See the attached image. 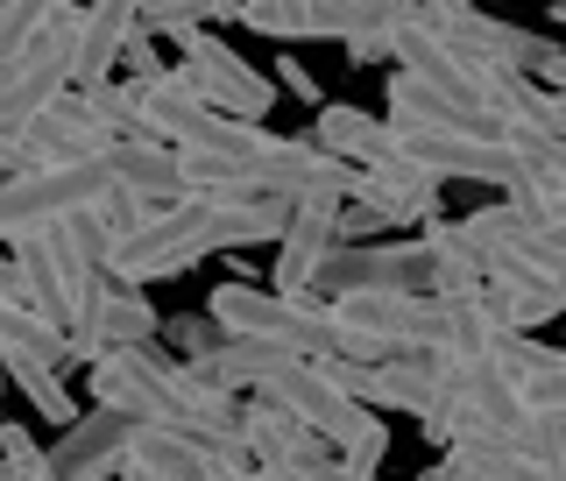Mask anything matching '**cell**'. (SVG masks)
Wrapping results in <instances>:
<instances>
[{
    "label": "cell",
    "mask_w": 566,
    "mask_h": 481,
    "mask_svg": "<svg viewBox=\"0 0 566 481\" xmlns=\"http://www.w3.org/2000/svg\"><path fill=\"white\" fill-rule=\"evenodd\" d=\"M453 234L482 262H495V255H510V248H524V234H538V220L503 199V206H482V212H468V220H453Z\"/></svg>",
    "instance_id": "obj_18"
},
{
    "label": "cell",
    "mask_w": 566,
    "mask_h": 481,
    "mask_svg": "<svg viewBox=\"0 0 566 481\" xmlns=\"http://www.w3.org/2000/svg\"><path fill=\"white\" fill-rule=\"evenodd\" d=\"M447 460H453L468 481H559L545 460H531L510 432H482V425H468V432L447 447Z\"/></svg>",
    "instance_id": "obj_12"
},
{
    "label": "cell",
    "mask_w": 566,
    "mask_h": 481,
    "mask_svg": "<svg viewBox=\"0 0 566 481\" xmlns=\"http://www.w3.org/2000/svg\"><path fill=\"white\" fill-rule=\"evenodd\" d=\"M43 22H50V0L43 8H35V0H0V71L22 64V50L43 35Z\"/></svg>",
    "instance_id": "obj_19"
},
{
    "label": "cell",
    "mask_w": 566,
    "mask_h": 481,
    "mask_svg": "<svg viewBox=\"0 0 566 481\" xmlns=\"http://www.w3.org/2000/svg\"><path fill=\"white\" fill-rule=\"evenodd\" d=\"M128 481H212V453L185 432H164V425H135L128 439Z\"/></svg>",
    "instance_id": "obj_11"
},
{
    "label": "cell",
    "mask_w": 566,
    "mask_h": 481,
    "mask_svg": "<svg viewBox=\"0 0 566 481\" xmlns=\"http://www.w3.org/2000/svg\"><path fill=\"white\" fill-rule=\"evenodd\" d=\"M382 453H389V432H382V418H368L361 432H354L347 447H340V481H376Z\"/></svg>",
    "instance_id": "obj_22"
},
{
    "label": "cell",
    "mask_w": 566,
    "mask_h": 481,
    "mask_svg": "<svg viewBox=\"0 0 566 481\" xmlns=\"http://www.w3.org/2000/svg\"><path fill=\"white\" fill-rule=\"evenodd\" d=\"M312 149H326L333 164H347V170H376L382 149H389V128L376 114H361V106H318Z\"/></svg>",
    "instance_id": "obj_13"
},
{
    "label": "cell",
    "mask_w": 566,
    "mask_h": 481,
    "mask_svg": "<svg viewBox=\"0 0 566 481\" xmlns=\"http://www.w3.org/2000/svg\"><path fill=\"white\" fill-rule=\"evenodd\" d=\"M418 22L447 50H460L468 64L503 71V79H538V64L559 50V43H545V35H531V29H510V22H495L482 8H447V0H439V8H418Z\"/></svg>",
    "instance_id": "obj_3"
},
{
    "label": "cell",
    "mask_w": 566,
    "mask_h": 481,
    "mask_svg": "<svg viewBox=\"0 0 566 481\" xmlns=\"http://www.w3.org/2000/svg\"><path fill=\"white\" fill-rule=\"evenodd\" d=\"M553 22H559V29H566V0H559V8H553Z\"/></svg>",
    "instance_id": "obj_28"
},
{
    "label": "cell",
    "mask_w": 566,
    "mask_h": 481,
    "mask_svg": "<svg viewBox=\"0 0 566 481\" xmlns=\"http://www.w3.org/2000/svg\"><path fill=\"white\" fill-rule=\"evenodd\" d=\"M270 85H283V93H291V100H305V106H326V93H318V79H312V71L291 57V50H276V79H270Z\"/></svg>",
    "instance_id": "obj_24"
},
{
    "label": "cell",
    "mask_w": 566,
    "mask_h": 481,
    "mask_svg": "<svg viewBox=\"0 0 566 481\" xmlns=\"http://www.w3.org/2000/svg\"><path fill=\"white\" fill-rule=\"evenodd\" d=\"M424 248H432V297H447V305H453V297H482L489 262L453 234V220H432V227H424Z\"/></svg>",
    "instance_id": "obj_14"
},
{
    "label": "cell",
    "mask_w": 566,
    "mask_h": 481,
    "mask_svg": "<svg viewBox=\"0 0 566 481\" xmlns=\"http://www.w3.org/2000/svg\"><path fill=\"white\" fill-rule=\"evenodd\" d=\"M128 135L114 121V106H106V93H64L50 114H35L22 135H8V149H14V164L22 170H57V164H99L114 142Z\"/></svg>",
    "instance_id": "obj_2"
},
{
    "label": "cell",
    "mask_w": 566,
    "mask_h": 481,
    "mask_svg": "<svg viewBox=\"0 0 566 481\" xmlns=\"http://www.w3.org/2000/svg\"><path fill=\"white\" fill-rule=\"evenodd\" d=\"M255 397H262V404H276V411H291L312 439H326V447H347V439L361 432L368 418H376V411H361V404H347V397H340V389H333L326 376H318L312 362H283L276 376L255 389Z\"/></svg>",
    "instance_id": "obj_5"
},
{
    "label": "cell",
    "mask_w": 566,
    "mask_h": 481,
    "mask_svg": "<svg viewBox=\"0 0 566 481\" xmlns=\"http://www.w3.org/2000/svg\"><path fill=\"white\" fill-rule=\"evenodd\" d=\"M389 128H453V135H489L474 114H460L453 100H439L432 85H418V79H389Z\"/></svg>",
    "instance_id": "obj_15"
},
{
    "label": "cell",
    "mask_w": 566,
    "mask_h": 481,
    "mask_svg": "<svg viewBox=\"0 0 566 481\" xmlns=\"http://www.w3.org/2000/svg\"><path fill=\"white\" fill-rule=\"evenodd\" d=\"M99 164H106V177H114L120 199H135V206H177V149H164V142L120 135Z\"/></svg>",
    "instance_id": "obj_10"
},
{
    "label": "cell",
    "mask_w": 566,
    "mask_h": 481,
    "mask_svg": "<svg viewBox=\"0 0 566 481\" xmlns=\"http://www.w3.org/2000/svg\"><path fill=\"white\" fill-rule=\"evenodd\" d=\"M538 85H545V93H566V50H553V57L538 64Z\"/></svg>",
    "instance_id": "obj_26"
},
{
    "label": "cell",
    "mask_w": 566,
    "mask_h": 481,
    "mask_svg": "<svg viewBox=\"0 0 566 481\" xmlns=\"http://www.w3.org/2000/svg\"><path fill=\"white\" fill-rule=\"evenodd\" d=\"M177 64L191 71V85L206 93L212 114H234V121H255L262 128V114L276 106V85L262 79V71H248L234 50L220 43L212 29H191V35H177Z\"/></svg>",
    "instance_id": "obj_4"
},
{
    "label": "cell",
    "mask_w": 566,
    "mask_h": 481,
    "mask_svg": "<svg viewBox=\"0 0 566 481\" xmlns=\"http://www.w3.org/2000/svg\"><path fill=\"white\" fill-rule=\"evenodd\" d=\"M142 35L135 8H78V43H71V93H106L114 64L128 57V43Z\"/></svg>",
    "instance_id": "obj_8"
},
{
    "label": "cell",
    "mask_w": 566,
    "mask_h": 481,
    "mask_svg": "<svg viewBox=\"0 0 566 481\" xmlns=\"http://www.w3.org/2000/svg\"><path fill=\"white\" fill-rule=\"evenodd\" d=\"M128 439H135V418H120V411H78V425L50 447V474L57 481H114L120 468H128Z\"/></svg>",
    "instance_id": "obj_7"
},
{
    "label": "cell",
    "mask_w": 566,
    "mask_h": 481,
    "mask_svg": "<svg viewBox=\"0 0 566 481\" xmlns=\"http://www.w3.org/2000/svg\"><path fill=\"white\" fill-rule=\"evenodd\" d=\"M0 368H8V383L35 404V418H50L57 432H71V425H78V404H71V389H64V368L35 362V354H0Z\"/></svg>",
    "instance_id": "obj_16"
},
{
    "label": "cell",
    "mask_w": 566,
    "mask_h": 481,
    "mask_svg": "<svg viewBox=\"0 0 566 481\" xmlns=\"http://www.w3.org/2000/svg\"><path fill=\"white\" fill-rule=\"evenodd\" d=\"M156 333H164V318H156L149 297L106 276V291L93 297V305H85L78 326H71V362H85V368H93L99 354H114V347H149Z\"/></svg>",
    "instance_id": "obj_6"
},
{
    "label": "cell",
    "mask_w": 566,
    "mask_h": 481,
    "mask_svg": "<svg viewBox=\"0 0 566 481\" xmlns=\"http://www.w3.org/2000/svg\"><path fill=\"white\" fill-rule=\"evenodd\" d=\"M142 14V35H191V29H206V8H135Z\"/></svg>",
    "instance_id": "obj_23"
},
{
    "label": "cell",
    "mask_w": 566,
    "mask_h": 481,
    "mask_svg": "<svg viewBox=\"0 0 566 481\" xmlns=\"http://www.w3.org/2000/svg\"><path fill=\"white\" fill-rule=\"evenodd\" d=\"M164 333H170V347H177V362H185V368L212 362V354H220V341H227V333L212 326L206 312H177V318H164Z\"/></svg>",
    "instance_id": "obj_20"
},
{
    "label": "cell",
    "mask_w": 566,
    "mask_h": 481,
    "mask_svg": "<svg viewBox=\"0 0 566 481\" xmlns=\"http://www.w3.org/2000/svg\"><path fill=\"white\" fill-rule=\"evenodd\" d=\"M291 234V206L248 199V206H212V248H262Z\"/></svg>",
    "instance_id": "obj_17"
},
{
    "label": "cell",
    "mask_w": 566,
    "mask_h": 481,
    "mask_svg": "<svg viewBox=\"0 0 566 481\" xmlns=\"http://www.w3.org/2000/svg\"><path fill=\"white\" fill-rule=\"evenodd\" d=\"M354 206H368V212L389 227V234H397V227H432V220H439V185H432V177H418L411 164H397V156L382 149V164L361 170Z\"/></svg>",
    "instance_id": "obj_9"
},
{
    "label": "cell",
    "mask_w": 566,
    "mask_h": 481,
    "mask_svg": "<svg viewBox=\"0 0 566 481\" xmlns=\"http://www.w3.org/2000/svg\"><path fill=\"white\" fill-rule=\"evenodd\" d=\"M99 411H120L135 425H164V432H185L191 439V368L170 362L164 347H114L93 362V376H85Z\"/></svg>",
    "instance_id": "obj_1"
},
{
    "label": "cell",
    "mask_w": 566,
    "mask_h": 481,
    "mask_svg": "<svg viewBox=\"0 0 566 481\" xmlns=\"http://www.w3.org/2000/svg\"><path fill=\"white\" fill-rule=\"evenodd\" d=\"M234 22L255 29V35H276V43H305L312 8H297V0H283V8H234Z\"/></svg>",
    "instance_id": "obj_21"
},
{
    "label": "cell",
    "mask_w": 566,
    "mask_h": 481,
    "mask_svg": "<svg viewBox=\"0 0 566 481\" xmlns=\"http://www.w3.org/2000/svg\"><path fill=\"white\" fill-rule=\"evenodd\" d=\"M424 481H468V474H460V468H453V460H439V468H432V474H424Z\"/></svg>",
    "instance_id": "obj_27"
},
{
    "label": "cell",
    "mask_w": 566,
    "mask_h": 481,
    "mask_svg": "<svg viewBox=\"0 0 566 481\" xmlns=\"http://www.w3.org/2000/svg\"><path fill=\"white\" fill-rule=\"evenodd\" d=\"M43 447L29 439V425H0V468H22V460H35Z\"/></svg>",
    "instance_id": "obj_25"
}]
</instances>
